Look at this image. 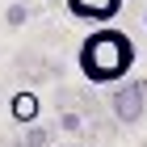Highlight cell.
Listing matches in <instances>:
<instances>
[{
	"mask_svg": "<svg viewBox=\"0 0 147 147\" xmlns=\"http://www.w3.org/2000/svg\"><path fill=\"white\" fill-rule=\"evenodd\" d=\"M130 67H135V42L118 25H101V30H92L84 38V46H80V71H84V80H92V84H118Z\"/></svg>",
	"mask_w": 147,
	"mask_h": 147,
	"instance_id": "6da1fadb",
	"label": "cell"
},
{
	"mask_svg": "<svg viewBox=\"0 0 147 147\" xmlns=\"http://www.w3.org/2000/svg\"><path fill=\"white\" fill-rule=\"evenodd\" d=\"M71 17H80V21H92L97 30L101 25H109L118 13H122V0H67Z\"/></svg>",
	"mask_w": 147,
	"mask_h": 147,
	"instance_id": "7a4b0ae2",
	"label": "cell"
},
{
	"mask_svg": "<svg viewBox=\"0 0 147 147\" xmlns=\"http://www.w3.org/2000/svg\"><path fill=\"white\" fill-rule=\"evenodd\" d=\"M9 109H13L17 122H34V118H38V97H34V92H13Z\"/></svg>",
	"mask_w": 147,
	"mask_h": 147,
	"instance_id": "3957f363",
	"label": "cell"
},
{
	"mask_svg": "<svg viewBox=\"0 0 147 147\" xmlns=\"http://www.w3.org/2000/svg\"><path fill=\"white\" fill-rule=\"evenodd\" d=\"M143 21H147V17H143Z\"/></svg>",
	"mask_w": 147,
	"mask_h": 147,
	"instance_id": "277c9868",
	"label": "cell"
}]
</instances>
